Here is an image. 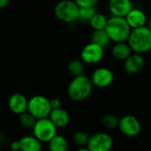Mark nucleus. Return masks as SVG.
<instances>
[{
  "mask_svg": "<svg viewBox=\"0 0 151 151\" xmlns=\"http://www.w3.org/2000/svg\"><path fill=\"white\" fill-rule=\"evenodd\" d=\"M94 86L89 77L80 75L73 77L67 87V95L70 99L75 102L86 100L91 95Z\"/></svg>",
  "mask_w": 151,
  "mask_h": 151,
  "instance_id": "f257e3e1",
  "label": "nucleus"
},
{
  "mask_svg": "<svg viewBox=\"0 0 151 151\" xmlns=\"http://www.w3.org/2000/svg\"><path fill=\"white\" fill-rule=\"evenodd\" d=\"M127 42L133 53H147L151 50V31L147 26L132 29Z\"/></svg>",
  "mask_w": 151,
  "mask_h": 151,
  "instance_id": "f03ea898",
  "label": "nucleus"
},
{
  "mask_svg": "<svg viewBox=\"0 0 151 151\" xmlns=\"http://www.w3.org/2000/svg\"><path fill=\"white\" fill-rule=\"evenodd\" d=\"M110 40L114 43L127 42L131 33V27L125 18L114 17L108 19L107 25L104 28Z\"/></svg>",
  "mask_w": 151,
  "mask_h": 151,
  "instance_id": "7ed1b4c3",
  "label": "nucleus"
},
{
  "mask_svg": "<svg viewBox=\"0 0 151 151\" xmlns=\"http://www.w3.org/2000/svg\"><path fill=\"white\" fill-rule=\"evenodd\" d=\"M80 7L73 0H61L54 7V14L65 23H73L78 19Z\"/></svg>",
  "mask_w": 151,
  "mask_h": 151,
  "instance_id": "20e7f679",
  "label": "nucleus"
},
{
  "mask_svg": "<svg viewBox=\"0 0 151 151\" xmlns=\"http://www.w3.org/2000/svg\"><path fill=\"white\" fill-rule=\"evenodd\" d=\"M27 111L35 119L49 118L51 111L50 100L42 95H35L28 99Z\"/></svg>",
  "mask_w": 151,
  "mask_h": 151,
  "instance_id": "39448f33",
  "label": "nucleus"
},
{
  "mask_svg": "<svg viewBox=\"0 0 151 151\" xmlns=\"http://www.w3.org/2000/svg\"><path fill=\"white\" fill-rule=\"evenodd\" d=\"M32 130L33 135L42 143L49 142L54 136L58 134V128L49 118L36 119Z\"/></svg>",
  "mask_w": 151,
  "mask_h": 151,
  "instance_id": "423d86ee",
  "label": "nucleus"
},
{
  "mask_svg": "<svg viewBox=\"0 0 151 151\" xmlns=\"http://www.w3.org/2000/svg\"><path fill=\"white\" fill-rule=\"evenodd\" d=\"M112 146V137L108 133L100 132L89 136L87 148L90 151H111Z\"/></svg>",
  "mask_w": 151,
  "mask_h": 151,
  "instance_id": "0eeeda50",
  "label": "nucleus"
},
{
  "mask_svg": "<svg viewBox=\"0 0 151 151\" xmlns=\"http://www.w3.org/2000/svg\"><path fill=\"white\" fill-rule=\"evenodd\" d=\"M118 128L120 133L127 137H135L142 131L141 121L134 115H125L119 119Z\"/></svg>",
  "mask_w": 151,
  "mask_h": 151,
  "instance_id": "6e6552de",
  "label": "nucleus"
},
{
  "mask_svg": "<svg viewBox=\"0 0 151 151\" xmlns=\"http://www.w3.org/2000/svg\"><path fill=\"white\" fill-rule=\"evenodd\" d=\"M104 56V49L92 42L85 45L81 52V59L88 65H96L101 62Z\"/></svg>",
  "mask_w": 151,
  "mask_h": 151,
  "instance_id": "1a4fd4ad",
  "label": "nucleus"
},
{
  "mask_svg": "<svg viewBox=\"0 0 151 151\" xmlns=\"http://www.w3.org/2000/svg\"><path fill=\"white\" fill-rule=\"evenodd\" d=\"M90 80L94 87L106 88L112 84L114 75L111 69L107 67H98L92 73Z\"/></svg>",
  "mask_w": 151,
  "mask_h": 151,
  "instance_id": "9d476101",
  "label": "nucleus"
},
{
  "mask_svg": "<svg viewBox=\"0 0 151 151\" xmlns=\"http://www.w3.org/2000/svg\"><path fill=\"white\" fill-rule=\"evenodd\" d=\"M28 99L21 93L12 94L8 100V106L10 111L19 116L20 114L27 111Z\"/></svg>",
  "mask_w": 151,
  "mask_h": 151,
  "instance_id": "9b49d317",
  "label": "nucleus"
},
{
  "mask_svg": "<svg viewBox=\"0 0 151 151\" xmlns=\"http://www.w3.org/2000/svg\"><path fill=\"white\" fill-rule=\"evenodd\" d=\"M109 10L112 16L125 18L133 9L132 0H109Z\"/></svg>",
  "mask_w": 151,
  "mask_h": 151,
  "instance_id": "f8f14e48",
  "label": "nucleus"
},
{
  "mask_svg": "<svg viewBox=\"0 0 151 151\" xmlns=\"http://www.w3.org/2000/svg\"><path fill=\"white\" fill-rule=\"evenodd\" d=\"M125 19L131 29L145 27L148 22L147 15L145 14V12L138 8H133L127 13Z\"/></svg>",
  "mask_w": 151,
  "mask_h": 151,
  "instance_id": "ddd939ff",
  "label": "nucleus"
},
{
  "mask_svg": "<svg viewBox=\"0 0 151 151\" xmlns=\"http://www.w3.org/2000/svg\"><path fill=\"white\" fill-rule=\"evenodd\" d=\"M145 65V59L142 55L133 53L124 61V69L129 74L140 73Z\"/></svg>",
  "mask_w": 151,
  "mask_h": 151,
  "instance_id": "4468645a",
  "label": "nucleus"
},
{
  "mask_svg": "<svg viewBox=\"0 0 151 151\" xmlns=\"http://www.w3.org/2000/svg\"><path fill=\"white\" fill-rule=\"evenodd\" d=\"M49 119L57 128H64L70 123V115L68 111L62 107L51 110Z\"/></svg>",
  "mask_w": 151,
  "mask_h": 151,
  "instance_id": "2eb2a0df",
  "label": "nucleus"
},
{
  "mask_svg": "<svg viewBox=\"0 0 151 151\" xmlns=\"http://www.w3.org/2000/svg\"><path fill=\"white\" fill-rule=\"evenodd\" d=\"M20 151H41L42 142L34 135H25L19 140Z\"/></svg>",
  "mask_w": 151,
  "mask_h": 151,
  "instance_id": "dca6fc26",
  "label": "nucleus"
},
{
  "mask_svg": "<svg viewBox=\"0 0 151 151\" xmlns=\"http://www.w3.org/2000/svg\"><path fill=\"white\" fill-rule=\"evenodd\" d=\"M111 54L114 58L120 61H125L133 54V51L128 43L124 42L115 43L111 49Z\"/></svg>",
  "mask_w": 151,
  "mask_h": 151,
  "instance_id": "f3484780",
  "label": "nucleus"
},
{
  "mask_svg": "<svg viewBox=\"0 0 151 151\" xmlns=\"http://www.w3.org/2000/svg\"><path fill=\"white\" fill-rule=\"evenodd\" d=\"M49 150L50 151H68L69 144L65 137L60 134L54 136L49 142Z\"/></svg>",
  "mask_w": 151,
  "mask_h": 151,
  "instance_id": "a211bd4d",
  "label": "nucleus"
},
{
  "mask_svg": "<svg viewBox=\"0 0 151 151\" xmlns=\"http://www.w3.org/2000/svg\"><path fill=\"white\" fill-rule=\"evenodd\" d=\"M91 42L101 46L104 49H106L110 43H111V40L107 35V33L105 32V30H95L91 35Z\"/></svg>",
  "mask_w": 151,
  "mask_h": 151,
  "instance_id": "6ab92c4d",
  "label": "nucleus"
},
{
  "mask_svg": "<svg viewBox=\"0 0 151 151\" xmlns=\"http://www.w3.org/2000/svg\"><path fill=\"white\" fill-rule=\"evenodd\" d=\"M68 73L73 77H77L84 74L85 65L81 59H73L67 65Z\"/></svg>",
  "mask_w": 151,
  "mask_h": 151,
  "instance_id": "aec40b11",
  "label": "nucleus"
},
{
  "mask_svg": "<svg viewBox=\"0 0 151 151\" xmlns=\"http://www.w3.org/2000/svg\"><path fill=\"white\" fill-rule=\"evenodd\" d=\"M107 21L108 19L102 13H98L96 12L93 18L90 19L89 24L91 26V27L95 30H104L107 25Z\"/></svg>",
  "mask_w": 151,
  "mask_h": 151,
  "instance_id": "412c9836",
  "label": "nucleus"
},
{
  "mask_svg": "<svg viewBox=\"0 0 151 151\" xmlns=\"http://www.w3.org/2000/svg\"><path fill=\"white\" fill-rule=\"evenodd\" d=\"M96 7H85V8H80L79 11V17L78 20L81 22H89L90 19L93 18V16L96 13Z\"/></svg>",
  "mask_w": 151,
  "mask_h": 151,
  "instance_id": "4be33fe9",
  "label": "nucleus"
},
{
  "mask_svg": "<svg viewBox=\"0 0 151 151\" xmlns=\"http://www.w3.org/2000/svg\"><path fill=\"white\" fill-rule=\"evenodd\" d=\"M119 119L114 114H107L102 119L103 126L109 130H113L119 127Z\"/></svg>",
  "mask_w": 151,
  "mask_h": 151,
  "instance_id": "5701e85b",
  "label": "nucleus"
},
{
  "mask_svg": "<svg viewBox=\"0 0 151 151\" xmlns=\"http://www.w3.org/2000/svg\"><path fill=\"white\" fill-rule=\"evenodd\" d=\"M89 140V135L84 131H78L73 136V142L80 148L87 147Z\"/></svg>",
  "mask_w": 151,
  "mask_h": 151,
  "instance_id": "b1692460",
  "label": "nucleus"
},
{
  "mask_svg": "<svg viewBox=\"0 0 151 151\" xmlns=\"http://www.w3.org/2000/svg\"><path fill=\"white\" fill-rule=\"evenodd\" d=\"M19 121L23 127L32 129L35 124L36 119L28 111H26V112H24L19 116Z\"/></svg>",
  "mask_w": 151,
  "mask_h": 151,
  "instance_id": "393cba45",
  "label": "nucleus"
},
{
  "mask_svg": "<svg viewBox=\"0 0 151 151\" xmlns=\"http://www.w3.org/2000/svg\"><path fill=\"white\" fill-rule=\"evenodd\" d=\"M76 4L80 8H85V7H96L98 0H74Z\"/></svg>",
  "mask_w": 151,
  "mask_h": 151,
  "instance_id": "a878e982",
  "label": "nucleus"
},
{
  "mask_svg": "<svg viewBox=\"0 0 151 151\" xmlns=\"http://www.w3.org/2000/svg\"><path fill=\"white\" fill-rule=\"evenodd\" d=\"M50 107L51 110L54 109H58L61 107V101L58 98H52L50 100Z\"/></svg>",
  "mask_w": 151,
  "mask_h": 151,
  "instance_id": "bb28decb",
  "label": "nucleus"
},
{
  "mask_svg": "<svg viewBox=\"0 0 151 151\" xmlns=\"http://www.w3.org/2000/svg\"><path fill=\"white\" fill-rule=\"evenodd\" d=\"M10 149L12 151H20V146L19 141H14L10 144Z\"/></svg>",
  "mask_w": 151,
  "mask_h": 151,
  "instance_id": "cd10ccee",
  "label": "nucleus"
},
{
  "mask_svg": "<svg viewBox=\"0 0 151 151\" xmlns=\"http://www.w3.org/2000/svg\"><path fill=\"white\" fill-rule=\"evenodd\" d=\"M8 140H7V137L3 133H0V148H3L6 145Z\"/></svg>",
  "mask_w": 151,
  "mask_h": 151,
  "instance_id": "c85d7f7f",
  "label": "nucleus"
},
{
  "mask_svg": "<svg viewBox=\"0 0 151 151\" xmlns=\"http://www.w3.org/2000/svg\"><path fill=\"white\" fill-rule=\"evenodd\" d=\"M10 0H0V9L4 8L8 5Z\"/></svg>",
  "mask_w": 151,
  "mask_h": 151,
  "instance_id": "c756f323",
  "label": "nucleus"
},
{
  "mask_svg": "<svg viewBox=\"0 0 151 151\" xmlns=\"http://www.w3.org/2000/svg\"><path fill=\"white\" fill-rule=\"evenodd\" d=\"M77 151H90L87 147H84V148H80L79 150H77Z\"/></svg>",
  "mask_w": 151,
  "mask_h": 151,
  "instance_id": "7c9ffc66",
  "label": "nucleus"
},
{
  "mask_svg": "<svg viewBox=\"0 0 151 151\" xmlns=\"http://www.w3.org/2000/svg\"><path fill=\"white\" fill-rule=\"evenodd\" d=\"M147 23H148V26H147V27H148V28H149V29L151 31V17L150 18V19L148 20V22H147Z\"/></svg>",
  "mask_w": 151,
  "mask_h": 151,
  "instance_id": "2f4dec72",
  "label": "nucleus"
}]
</instances>
